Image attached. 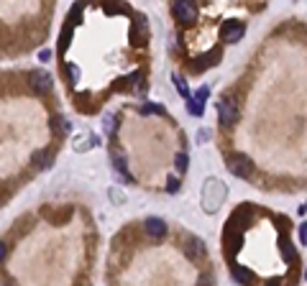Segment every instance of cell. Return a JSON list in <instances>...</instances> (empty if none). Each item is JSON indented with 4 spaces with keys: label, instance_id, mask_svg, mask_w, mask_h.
<instances>
[{
    "label": "cell",
    "instance_id": "23",
    "mask_svg": "<svg viewBox=\"0 0 307 286\" xmlns=\"http://www.w3.org/2000/svg\"><path fill=\"white\" fill-rule=\"evenodd\" d=\"M80 13H82V3H77V6L72 8V13H69V18H74V21H80Z\"/></svg>",
    "mask_w": 307,
    "mask_h": 286
},
{
    "label": "cell",
    "instance_id": "21",
    "mask_svg": "<svg viewBox=\"0 0 307 286\" xmlns=\"http://www.w3.org/2000/svg\"><path fill=\"white\" fill-rule=\"evenodd\" d=\"M177 169L187 171V153H177Z\"/></svg>",
    "mask_w": 307,
    "mask_h": 286
},
{
    "label": "cell",
    "instance_id": "5",
    "mask_svg": "<svg viewBox=\"0 0 307 286\" xmlns=\"http://www.w3.org/2000/svg\"><path fill=\"white\" fill-rule=\"evenodd\" d=\"M218 115H220V125L231 128V125L238 120V108H236V102L220 100V102H218Z\"/></svg>",
    "mask_w": 307,
    "mask_h": 286
},
{
    "label": "cell",
    "instance_id": "4",
    "mask_svg": "<svg viewBox=\"0 0 307 286\" xmlns=\"http://www.w3.org/2000/svg\"><path fill=\"white\" fill-rule=\"evenodd\" d=\"M29 87H31V92H36V95H46V92L52 90V74H46V72H31Z\"/></svg>",
    "mask_w": 307,
    "mask_h": 286
},
{
    "label": "cell",
    "instance_id": "16",
    "mask_svg": "<svg viewBox=\"0 0 307 286\" xmlns=\"http://www.w3.org/2000/svg\"><path fill=\"white\" fill-rule=\"evenodd\" d=\"M279 245H282V255H284V261H287V263H292V261L297 258V253H294V248L289 245V240H287V238H282V243H279Z\"/></svg>",
    "mask_w": 307,
    "mask_h": 286
},
{
    "label": "cell",
    "instance_id": "24",
    "mask_svg": "<svg viewBox=\"0 0 307 286\" xmlns=\"http://www.w3.org/2000/svg\"><path fill=\"white\" fill-rule=\"evenodd\" d=\"M105 128H108V131L113 133V131L118 128V118H108V123H105Z\"/></svg>",
    "mask_w": 307,
    "mask_h": 286
},
{
    "label": "cell",
    "instance_id": "11",
    "mask_svg": "<svg viewBox=\"0 0 307 286\" xmlns=\"http://www.w3.org/2000/svg\"><path fill=\"white\" fill-rule=\"evenodd\" d=\"M52 128H54L57 136H67V133L72 131V123L64 120V118H52Z\"/></svg>",
    "mask_w": 307,
    "mask_h": 286
},
{
    "label": "cell",
    "instance_id": "9",
    "mask_svg": "<svg viewBox=\"0 0 307 286\" xmlns=\"http://www.w3.org/2000/svg\"><path fill=\"white\" fill-rule=\"evenodd\" d=\"M185 250H187L190 258H202V255H205V245H202L200 238H190L187 245H185Z\"/></svg>",
    "mask_w": 307,
    "mask_h": 286
},
{
    "label": "cell",
    "instance_id": "20",
    "mask_svg": "<svg viewBox=\"0 0 307 286\" xmlns=\"http://www.w3.org/2000/svg\"><path fill=\"white\" fill-rule=\"evenodd\" d=\"M67 74H69V80H72V82H77V80H80V69H77L74 64H67Z\"/></svg>",
    "mask_w": 307,
    "mask_h": 286
},
{
    "label": "cell",
    "instance_id": "6",
    "mask_svg": "<svg viewBox=\"0 0 307 286\" xmlns=\"http://www.w3.org/2000/svg\"><path fill=\"white\" fill-rule=\"evenodd\" d=\"M131 41H133L136 46H143V44L148 41V23H146V18H143V16H136V18H133Z\"/></svg>",
    "mask_w": 307,
    "mask_h": 286
},
{
    "label": "cell",
    "instance_id": "27",
    "mask_svg": "<svg viewBox=\"0 0 307 286\" xmlns=\"http://www.w3.org/2000/svg\"><path fill=\"white\" fill-rule=\"evenodd\" d=\"M39 59H41V62H49V59H52V51H41Z\"/></svg>",
    "mask_w": 307,
    "mask_h": 286
},
{
    "label": "cell",
    "instance_id": "12",
    "mask_svg": "<svg viewBox=\"0 0 307 286\" xmlns=\"http://www.w3.org/2000/svg\"><path fill=\"white\" fill-rule=\"evenodd\" d=\"M231 273H233V278H236L238 283H248V281L253 278V273H251L248 268H241V266H233Z\"/></svg>",
    "mask_w": 307,
    "mask_h": 286
},
{
    "label": "cell",
    "instance_id": "13",
    "mask_svg": "<svg viewBox=\"0 0 307 286\" xmlns=\"http://www.w3.org/2000/svg\"><path fill=\"white\" fill-rule=\"evenodd\" d=\"M113 166L131 181V174H128V169H125V156H123V153H113Z\"/></svg>",
    "mask_w": 307,
    "mask_h": 286
},
{
    "label": "cell",
    "instance_id": "15",
    "mask_svg": "<svg viewBox=\"0 0 307 286\" xmlns=\"http://www.w3.org/2000/svg\"><path fill=\"white\" fill-rule=\"evenodd\" d=\"M34 161H36L39 169H49V166H52V153H49V151H39V153L34 156Z\"/></svg>",
    "mask_w": 307,
    "mask_h": 286
},
{
    "label": "cell",
    "instance_id": "26",
    "mask_svg": "<svg viewBox=\"0 0 307 286\" xmlns=\"http://www.w3.org/2000/svg\"><path fill=\"white\" fill-rule=\"evenodd\" d=\"M299 240H302V243L307 240V225H299Z\"/></svg>",
    "mask_w": 307,
    "mask_h": 286
},
{
    "label": "cell",
    "instance_id": "19",
    "mask_svg": "<svg viewBox=\"0 0 307 286\" xmlns=\"http://www.w3.org/2000/svg\"><path fill=\"white\" fill-rule=\"evenodd\" d=\"M174 85H177V90H180V95H182V97H190L187 85H185V80H182V77H174Z\"/></svg>",
    "mask_w": 307,
    "mask_h": 286
},
{
    "label": "cell",
    "instance_id": "25",
    "mask_svg": "<svg viewBox=\"0 0 307 286\" xmlns=\"http://www.w3.org/2000/svg\"><path fill=\"white\" fill-rule=\"evenodd\" d=\"M6 255H8V245H6L3 240H0V261H3Z\"/></svg>",
    "mask_w": 307,
    "mask_h": 286
},
{
    "label": "cell",
    "instance_id": "3",
    "mask_svg": "<svg viewBox=\"0 0 307 286\" xmlns=\"http://www.w3.org/2000/svg\"><path fill=\"white\" fill-rule=\"evenodd\" d=\"M174 13L182 23H192L197 18V6L195 0H174Z\"/></svg>",
    "mask_w": 307,
    "mask_h": 286
},
{
    "label": "cell",
    "instance_id": "2",
    "mask_svg": "<svg viewBox=\"0 0 307 286\" xmlns=\"http://www.w3.org/2000/svg\"><path fill=\"white\" fill-rule=\"evenodd\" d=\"M243 31H246V26L241 23V21H225L223 26H220V39L225 41V44H236L241 36H243Z\"/></svg>",
    "mask_w": 307,
    "mask_h": 286
},
{
    "label": "cell",
    "instance_id": "1",
    "mask_svg": "<svg viewBox=\"0 0 307 286\" xmlns=\"http://www.w3.org/2000/svg\"><path fill=\"white\" fill-rule=\"evenodd\" d=\"M228 171L241 179H248L253 174V161L243 153H233V156H228Z\"/></svg>",
    "mask_w": 307,
    "mask_h": 286
},
{
    "label": "cell",
    "instance_id": "8",
    "mask_svg": "<svg viewBox=\"0 0 307 286\" xmlns=\"http://www.w3.org/2000/svg\"><path fill=\"white\" fill-rule=\"evenodd\" d=\"M146 232L154 235V238H164V232H167L164 220H159V217H148V220H146Z\"/></svg>",
    "mask_w": 307,
    "mask_h": 286
},
{
    "label": "cell",
    "instance_id": "10",
    "mask_svg": "<svg viewBox=\"0 0 307 286\" xmlns=\"http://www.w3.org/2000/svg\"><path fill=\"white\" fill-rule=\"evenodd\" d=\"M103 8H105V13H131V8L125 3H118V0H105Z\"/></svg>",
    "mask_w": 307,
    "mask_h": 286
},
{
    "label": "cell",
    "instance_id": "22",
    "mask_svg": "<svg viewBox=\"0 0 307 286\" xmlns=\"http://www.w3.org/2000/svg\"><path fill=\"white\" fill-rule=\"evenodd\" d=\"M167 192H169V194L180 192V179H177V176H172V179H169V184H167Z\"/></svg>",
    "mask_w": 307,
    "mask_h": 286
},
{
    "label": "cell",
    "instance_id": "17",
    "mask_svg": "<svg viewBox=\"0 0 307 286\" xmlns=\"http://www.w3.org/2000/svg\"><path fill=\"white\" fill-rule=\"evenodd\" d=\"M187 110H190L192 115H202V100H197V97L187 100Z\"/></svg>",
    "mask_w": 307,
    "mask_h": 286
},
{
    "label": "cell",
    "instance_id": "18",
    "mask_svg": "<svg viewBox=\"0 0 307 286\" xmlns=\"http://www.w3.org/2000/svg\"><path fill=\"white\" fill-rule=\"evenodd\" d=\"M141 113H143V115H148V113H159V115H164V108H162V105H143Z\"/></svg>",
    "mask_w": 307,
    "mask_h": 286
},
{
    "label": "cell",
    "instance_id": "7",
    "mask_svg": "<svg viewBox=\"0 0 307 286\" xmlns=\"http://www.w3.org/2000/svg\"><path fill=\"white\" fill-rule=\"evenodd\" d=\"M220 57H223V51H220V49H213V51H208L205 57H200V59L190 62V69H192V72H205L208 67L218 64V62H220Z\"/></svg>",
    "mask_w": 307,
    "mask_h": 286
},
{
    "label": "cell",
    "instance_id": "14",
    "mask_svg": "<svg viewBox=\"0 0 307 286\" xmlns=\"http://www.w3.org/2000/svg\"><path fill=\"white\" fill-rule=\"evenodd\" d=\"M69 36H72V23H67L64 31H62V36H59V54L67 51V46H69Z\"/></svg>",
    "mask_w": 307,
    "mask_h": 286
}]
</instances>
